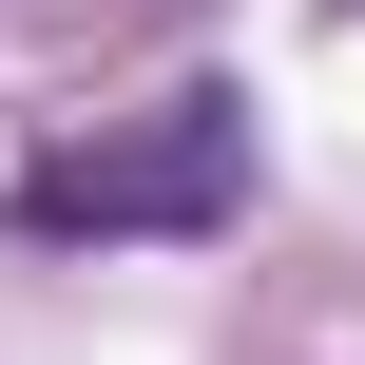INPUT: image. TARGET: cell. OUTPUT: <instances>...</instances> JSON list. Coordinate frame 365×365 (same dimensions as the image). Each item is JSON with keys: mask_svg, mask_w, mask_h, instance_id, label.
Here are the masks:
<instances>
[{"mask_svg": "<svg viewBox=\"0 0 365 365\" xmlns=\"http://www.w3.org/2000/svg\"><path fill=\"white\" fill-rule=\"evenodd\" d=\"M231 212H250V96H231V77H192V96L77 135V154H38V173L0 192L19 250H135V231H231Z\"/></svg>", "mask_w": 365, "mask_h": 365, "instance_id": "obj_1", "label": "cell"}]
</instances>
